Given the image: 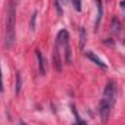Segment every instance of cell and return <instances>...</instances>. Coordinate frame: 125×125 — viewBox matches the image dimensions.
I'll return each mask as SVG.
<instances>
[{"label": "cell", "instance_id": "6da1fadb", "mask_svg": "<svg viewBox=\"0 0 125 125\" xmlns=\"http://www.w3.org/2000/svg\"><path fill=\"white\" fill-rule=\"evenodd\" d=\"M115 99H116V83H115V80H109L103 90V96H102V100L99 105V114H100L102 122H108L111 109L115 103Z\"/></svg>", "mask_w": 125, "mask_h": 125}, {"label": "cell", "instance_id": "7a4b0ae2", "mask_svg": "<svg viewBox=\"0 0 125 125\" xmlns=\"http://www.w3.org/2000/svg\"><path fill=\"white\" fill-rule=\"evenodd\" d=\"M15 0H10L7 6V18H6V31H4V44L6 47H12L16 38V7Z\"/></svg>", "mask_w": 125, "mask_h": 125}, {"label": "cell", "instance_id": "3957f363", "mask_svg": "<svg viewBox=\"0 0 125 125\" xmlns=\"http://www.w3.org/2000/svg\"><path fill=\"white\" fill-rule=\"evenodd\" d=\"M52 57H54V68H55V71H61L62 70V65H61V58H60V45L55 42V45H54V54H52Z\"/></svg>", "mask_w": 125, "mask_h": 125}, {"label": "cell", "instance_id": "277c9868", "mask_svg": "<svg viewBox=\"0 0 125 125\" xmlns=\"http://www.w3.org/2000/svg\"><path fill=\"white\" fill-rule=\"evenodd\" d=\"M96 4H97V18H96V22H94V31H97V29H99L100 22H102V15H103L102 0H96Z\"/></svg>", "mask_w": 125, "mask_h": 125}, {"label": "cell", "instance_id": "5b68a950", "mask_svg": "<svg viewBox=\"0 0 125 125\" xmlns=\"http://www.w3.org/2000/svg\"><path fill=\"white\" fill-rule=\"evenodd\" d=\"M57 44L58 45H65V44H68V32L65 31V29H62V31L58 32V35H57Z\"/></svg>", "mask_w": 125, "mask_h": 125}, {"label": "cell", "instance_id": "8992f818", "mask_svg": "<svg viewBox=\"0 0 125 125\" xmlns=\"http://www.w3.org/2000/svg\"><path fill=\"white\" fill-rule=\"evenodd\" d=\"M36 58H38V65H39V71H41V76H45V62H44L42 52H41L39 50H36Z\"/></svg>", "mask_w": 125, "mask_h": 125}, {"label": "cell", "instance_id": "52a82bcc", "mask_svg": "<svg viewBox=\"0 0 125 125\" xmlns=\"http://www.w3.org/2000/svg\"><path fill=\"white\" fill-rule=\"evenodd\" d=\"M86 57H87L89 60H92V61H93L94 64H96V65H99V67H102V68H106V64L102 61V60H100L99 57H96L93 52H86Z\"/></svg>", "mask_w": 125, "mask_h": 125}, {"label": "cell", "instance_id": "ba28073f", "mask_svg": "<svg viewBox=\"0 0 125 125\" xmlns=\"http://www.w3.org/2000/svg\"><path fill=\"white\" fill-rule=\"evenodd\" d=\"M36 16H38V10H35L33 13H32V16H31V31L33 32L35 31V28H36Z\"/></svg>", "mask_w": 125, "mask_h": 125}, {"label": "cell", "instance_id": "9c48e42d", "mask_svg": "<svg viewBox=\"0 0 125 125\" xmlns=\"http://www.w3.org/2000/svg\"><path fill=\"white\" fill-rule=\"evenodd\" d=\"M21 86H22V79H21V73H16V86H15V92L19 93L21 92Z\"/></svg>", "mask_w": 125, "mask_h": 125}, {"label": "cell", "instance_id": "30bf717a", "mask_svg": "<svg viewBox=\"0 0 125 125\" xmlns=\"http://www.w3.org/2000/svg\"><path fill=\"white\" fill-rule=\"evenodd\" d=\"M64 50H65V61L70 64V62H71V50H70V45L65 44V45H64Z\"/></svg>", "mask_w": 125, "mask_h": 125}, {"label": "cell", "instance_id": "8fae6325", "mask_svg": "<svg viewBox=\"0 0 125 125\" xmlns=\"http://www.w3.org/2000/svg\"><path fill=\"white\" fill-rule=\"evenodd\" d=\"M73 114H74V116H76V125H86V122L79 116V114H77V111H76L74 106H73Z\"/></svg>", "mask_w": 125, "mask_h": 125}, {"label": "cell", "instance_id": "7c38bea8", "mask_svg": "<svg viewBox=\"0 0 125 125\" xmlns=\"http://www.w3.org/2000/svg\"><path fill=\"white\" fill-rule=\"evenodd\" d=\"M84 41H86V31L84 28H80V48L84 47Z\"/></svg>", "mask_w": 125, "mask_h": 125}, {"label": "cell", "instance_id": "4fadbf2b", "mask_svg": "<svg viewBox=\"0 0 125 125\" xmlns=\"http://www.w3.org/2000/svg\"><path fill=\"white\" fill-rule=\"evenodd\" d=\"M73 7H74L77 12H80V10H82V4H80V0H73Z\"/></svg>", "mask_w": 125, "mask_h": 125}, {"label": "cell", "instance_id": "5bb4252c", "mask_svg": "<svg viewBox=\"0 0 125 125\" xmlns=\"http://www.w3.org/2000/svg\"><path fill=\"white\" fill-rule=\"evenodd\" d=\"M0 92H3V80H1V68H0Z\"/></svg>", "mask_w": 125, "mask_h": 125}, {"label": "cell", "instance_id": "9a60e30c", "mask_svg": "<svg viewBox=\"0 0 125 125\" xmlns=\"http://www.w3.org/2000/svg\"><path fill=\"white\" fill-rule=\"evenodd\" d=\"M60 3L61 4H65V3H68V0H60Z\"/></svg>", "mask_w": 125, "mask_h": 125}, {"label": "cell", "instance_id": "2e32d148", "mask_svg": "<svg viewBox=\"0 0 125 125\" xmlns=\"http://www.w3.org/2000/svg\"><path fill=\"white\" fill-rule=\"evenodd\" d=\"M18 125H25V124H22V122H21V124H18Z\"/></svg>", "mask_w": 125, "mask_h": 125}]
</instances>
